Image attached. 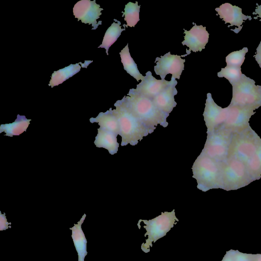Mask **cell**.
Listing matches in <instances>:
<instances>
[{
	"label": "cell",
	"mask_w": 261,
	"mask_h": 261,
	"mask_svg": "<svg viewBox=\"0 0 261 261\" xmlns=\"http://www.w3.org/2000/svg\"><path fill=\"white\" fill-rule=\"evenodd\" d=\"M207 134V139L201 153L218 162H223L227 158L233 134L222 125Z\"/></svg>",
	"instance_id": "obj_8"
},
{
	"label": "cell",
	"mask_w": 261,
	"mask_h": 261,
	"mask_svg": "<svg viewBox=\"0 0 261 261\" xmlns=\"http://www.w3.org/2000/svg\"><path fill=\"white\" fill-rule=\"evenodd\" d=\"M222 261H233L231 250L227 252Z\"/></svg>",
	"instance_id": "obj_31"
},
{
	"label": "cell",
	"mask_w": 261,
	"mask_h": 261,
	"mask_svg": "<svg viewBox=\"0 0 261 261\" xmlns=\"http://www.w3.org/2000/svg\"><path fill=\"white\" fill-rule=\"evenodd\" d=\"M226 118L222 125L233 134L241 132L249 126V121L255 112L252 109L228 106Z\"/></svg>",
	"instance_id": "obj_10"
},
{
	"label": "cell",
	"mask_w": 261,
	"mask_h": 261,
	"mask_svg": "<svg viewBox=\"0 0 261 261\" xmlns=\"http://www.w3.org/2000/svg\"><path fill=\"white\" fill-rule=\"evenodd\" d=\"M261 139L249 126L233 134L227 158L236 159L246 166L256 153Z\"/></svg>",
	"instance_id": "obj_4"
},
{
	"label": "cell",
	"mask_w": 261,
	"mask_h": 261,
	"mask_svg": "<svg viewBox=\"0 0 261 261\" xmlns=\"http://www.w3.org/2000/svg\"><path fill=\"white\" fill-rule=\"evenodd\" d=\"M11 223L7 221L5 213L2 214L0 212V230H6L10 228L11 226H9V225H11Z\"/></svg>",
	"instance_id": "obj_29"
},
{
	"label": "cell",
	"mask_w": 261,
	"mask_h": 261,
	"mask_svg": "<svg viewBox=\"0 0 261 261\" xmlns=\"http://www.w3.org/2000/svg\"><path fill=\"white\" fill-rule=\"evenodd\" d=\"M114 106L116 109L113 111L118 121L122 146L128 144L136 145L144 137L153 132L130 112L122 100H117Z\"/></svg>",
	"instance_id": "obj_2"
},
{
	"label": "cell",
	"mask_w": 261,
	"mask_h": 261,
	"mask_svg": "<svg viewBox=\"0 0 261 261\" xmlns=\"http://www.w3.org/2000/svg\"><path fill=\"white\" fill-rule=\"evenodd\" d=\"M31 120L27 119L25 116L18 114L14 122L1 125L0 133L5 132V136L11 137L18 136L27 130Z\"/></svg>",
	"instance_id": "obj_20"
},
{
	"label": "cell",
	"mask_w": 261,
	"mask_h": 261,
	"mask_svg": "<svg viewBox=\"0 0 261 261\" xmlns=\"http://www.w3.org/2000/svg\"><path fill=\"white\" fill-rule=\"evenodd\" d=\"M171 82V81L157 80L152 75L151 72L148 71L142 82L137 85L135 89L141 94L152 99L164 90Z\"/></svg>",
	"instance_id": "obj_15"
},
{
	"label": "cell",
	"mask_w": 261,
	"mask_h": 261,
	"mask_svg": "<svg viewBox=\"0 0 261 261\" xmlns=\"http://www.w3.org/2000/svg\"><path fill=\"white\" fill-rule=\"evenodd\" d=\"M243 73L241 67L226 66L222 68L217 75L219 77H224L228 80L231 85L237 82L242 77Z\"/></svg>",
	"instance_id": "obj_26"
},
{
	"label": "cell",
	"mask_w": 261,
	"mask_h": 261,
	"mask_svg": "<svg viewBox=\"0 0 261 261\" xmlns=\"http://www.w3.org/2000/svg\"><path fill=\"white\" fill-rule=\"evenodd\" d=\"M116 22H113L111 25L107 29L102 43L98 48H104L107 55H108V50L110 47L117 40L122 31L125 30V28L121 29V22L116 19Z\"/></svg>",
	"instance_id": "obj_23"
},
{
	"label": "cell",
	"mask_w": 261,
	"mask_h": 261,
	"mask_svg": "<svg viewBox=\"0 0 261 261\" xmlns=\"http://www.w3.org/2000/svg\"><path fill=\"white\" fill-rule=\"evenodd\" d=\"M193 177L196 179L197 188L203 192L221 189V163L201 153L192 166Z\"/></svg>",
	"instance_id": "obj_3"
},
{
	"label": "cell",
	"mask_w": 261,
	"mask_h": 261,
	"mask_svg": "<svg viewBox=\"0 0 261 261\" xmlns=\"http://www.w3.org/2000/svg\"><path fill=\"white\" fill-rule=\"evenodd\" d=\"M215 10L220 18L225 21V23H230V25L228 27L235 25L238 27L236 33H238L241 31L244 20L252 19L250 16L245 15L242 13L241 8L237 6H233L230 3L223 4L219 7L216 8Z\"/></svg>",
	"instance_id": "obj_14"
},
{
	"label": "cell",
	"mask_w": 261,
	"mask_h": 261,
	"mask_svg": "<svg viewBox=\"0 0 261 261\" xmlns=\"http://www.w3.org/2000/svg\"><path fill=\"white\" fill-rule=\"evenodd\" d=\"M97 131L94 142L96 146L107 149L111 154L116 153L119 145L117 142V135L100 127L98 128Z\"/></svg>",
	"instance_id": "obj_18"
},
{
	"label": "cell",
	"mask_w": 261,
	"mask_h": 261,
	"mask_svg": "<svg viewBox=\"0 0 261 261\" xmlns=\"http://www.w3.org/2000/svg\"><path fill=\"white\" fill-rule=\"evenodd\" d=\"M171 81L170 84L152 99L154 105L160 110L168 114L177 104L174 100V96L177 93L175 88L177 82L172 76Z\"/></svg>",
	"instance_id": "obj_16"
},
{
	"label": "cell",
	"mask_w": 261,
	"mask_h": 261,
	"mask_svg": "<svg viewBox=\"0 0 261 261\" xmlns=\"http://www.w3.org/2000/svg\"><path fill=\"white\" fill-rule=\"evenodd\" d=\"M86 217V215L84 214L77 223L74 224L73 227L70 228L72 231L71 237L78 255V261H84L85 257L88 254L87 241L82 228V225Z\"/></svg>",
	"instance_id": "obj_17"
},
{
	"label": "cell",
	"mask_w": 261,
	"mask_h": 261,
	"mask_svg": "<svg viewBox=\"0 0 261 261\" xmlns=\"http://www.w3.org/2000/svg\"><path fill=\"white\" fill-rule=\"evenodd\" d=\"M232 97L229 106L254 110L261 106V86L243 74L241 78L232 85Z\"/></svg>",
	"instance_id": "obj_5"
},
{
	"label": "cell",
	"mask_w": 261,
	"mask_h": 261,
	"mask_svg": "<svg viewBox=\"0 0 261 261\" xmlns=\"http://www.w3.org/2000/svg\"><path fill=\"white\" fill-rule=\"evenodd\" d=\"M185 59L180 56L171 55L170 52L156 57L154 62V70L157 75H159L162 80H164L167 74H171L175 79H179L182 71L184 69Z\"/></svg>",
	"instance_id": "obj_9"
},
{
	"label": "cell",
	"mask_w": 261,
	"mask_h": 261,
	"mask_svg": "<svg viewBox=\"0 0 261 261\" xmlns=\"http://www.w3.org/2000/svg\"><path fill=\"white\" fill-rule=\"evenodd\" d=\"M233 261H252L254 254L240 252L238 250H231Z\"/></svg>",
	"instance_id": "obj_28"
},
{
	"label": "cell",
	"mask_w": 261,
	"mask_h": 261,
	"mask_svg": "<svg viewBox=\"0 0 261 261\" xmlns=\"http://www.w3.org/2000/svg\"><path fill=\"white\" fill-rule=\"evenodd\" d=\"M89 120L91 123H98L100 127L103 129L113 132L117 135H119L118 121L112 108L106 112L99 113L96 117H92Z\"/></svg>",
	"instance_id": "obj_19"
},
{
	"label": "cell",
	"mask_w": 261,
	"mask_h": 261,
	"mask_svg": "<svg viewBox=\"0 0 261 261\" xmlns=\"http://www.w3.org/2000/svg\"><path fill=\"white\" fill-rule=\"evenodd\" d=\"M227 108H222L214 101L210 93L207 94L205 107L203 114L207 133L212 132L221 126L225 122Z\"/></svg>",
	"instance_id": "obj_12"
},
{
	"label": "cell",
	"mask_w": 261,
	"mask_h": 261,
	"mask_svg": "<svg viewBox=\"0 0 261 261\" xmlns=\"http://www.w3.org/2000/svg\"><path fill=\"white\" fill-rule=\"evenodd\" d=\"M253 14L257 15V17L255 19L257 18V17L260 18V21H261V5H257V7L255 10V12L253 13Z\"/></svg>",
	"instance_id": "obj_32"
},
{
	"label": "cell",
	"mask_w": 261,
	"mask_h": 261,
	"mask_svg": "<svg viewBox=\"0 0 261 261\" xmlns=\"http://www.w3.org/2000/svg\"><path fill=\"white\" fill-rule=\"evenodd\" d=\"M178 221L174 210L170 212H162L160 215L151 220H139L138 223L143 222L145 224L143 227L146 232L144 236H148L145 243L141 246V250L145 253L149 252L150 247H152V243L166 236Z\"/></svg>",
	"instance_id": "obj_6"
},
{
	"label": "cell",
	"mask_w": 261,
	"mask_h": 261,
	"mask_svg": "<svg viewBox=\"0 0 261 261\" xmlns=\"http://www.w3.org/2000/svg\"><path fill=\"white\" fill-rule=\"evenodd\" d=\"M102 8L96 3L95 0H81L77 2L73 8V13L77 21L81 20L85 24H92V29L95 30L99 25L101 24V21L97 22V20L101 15V11Z\"/></svg>",
	"instance_id": "obj_11"
},
{
	"label": "cell",
	"mask_w": 261,
	"mask_h": 261,
	"mask_svg": "<svg viewBox=\"0 0 261 261\" xmlns=\"http://www.w3.org/2000/svg\"><path fill=\"white\" fill-rule=\"evenodd\" d=\"M255 60L261 68V41L256 48V54L254 56Z\"/></svg>",
	"instance_id": "obj_30"
},
{
	"label": "cell",
	"mask_w": 261,
	"mask_h": 261,
	"mask_svg": "<svg viewBox=\"0 0 261 261\" xmlns=\"http://www.w3.org/2000/svg\"><path fill=\"white\" fill-rule=\"evenodd\" d=\"M246 167L253 180L261 177V142L256 153Z\"/></svg>",
	"instance_id": "obj_25"
},
{
	"label": "cell",
	"mask_w": 261,
	"mask_h": 261,
	"mask_svg": "<svg viewBox=\"0 0 261 261\" xmlns=\"http://www.w3.org/2000/svg\"><path fill=\"white\" fill-rule=\"evenodd\" d=\"M140 6L138 5V2L135 3L129 2L124 8V12L122 16L124 15V20L127 24L125 26L134 27L139 21V12Z\"/></svg>",
	"instance_id": "obj_24"
},
{
	"label": "cell",
	"mask_w": 261,
	"mask_h": 261,
	"mask_svg": "<svg viewBox=\"0 0 261 261\" xmlns=\"http://www.w3.org/2000/svg\"><path fill=\"white\" fill-rule=\"evenodd\" d=\"M254 181L245 164L232 158L221 162V189L235 190Z\"/></svg>",
	"instance_id": "obj_7"
},
{
	"label": "cell",
	"mask_w": 261,
	"mask_h": 261,
	"mask_svg": "<svg viewBox=\"0 0 261 261\" xmlns=\"http://www.w3.org/2000/svg\"><path fill=\"white\" fill-rule=\"evenodd\" d=\"M128 45L127 43L119 53L124 69L138 82L140 80L142 81L144 76L140 73L137 64L131 57Z\"/></svg>",
	"instance_id": "obj_22"
},
{
	"label": "cell",
	"mask_w": 261,
	"mask_h": 261,
	"mask_svg": "<svg viewBox=\"0 0 261 261\" xmlns=\"http://www.w3.org/2000/svg\"><path fill=\"white\" fill-rule=\"evenodd\" d=\"M247 52L248 48L243 47L241 50L234 51L228 54L225 59L226 66L241 67Z\"/></svg>",
	"instance_id": "obj_27"
},
{
	"label": "cell",
	"mask_w": 261,
	"mask_h": 261,
	"mask_svg": "<svg viewBox=\"0 0 261 261\" xmlns=\"http://www.w3.org/2000/svg\"><path fill=\"white\" fill-rule=\"evenodd\" d=\"M184 30V33L185 34V39L181 43L183 45L187 46L189 49L186 50L187 54L183 55V57L190 54L191 50L197 52L204 49L209 38V33L206 30V27L194 23V25L190 31L185 29Z\"/></svg>",
	"instance_id": "obj_13"
},
{
	"label": "cell",
	"mask_w": 261,
	"mask_h": 261,
	"mask_svg": "<svg viewBox=\"0 0 261 261\" xmlns=\"http://www.w3.org/2000/svg\"><path fill=\"white\" fill-rule=\"evenodd\" d=\"M81 68L80 63L70 64L62 69L55 71L51 75L48 86L53 88L72 77L79 72Z\"/></svg>",
	"instance_id": "obj_21"
},
{
	"label": "cell",
	"mask_w": 261,
	"mask_h": 261,
	"mask_svg": "<svg viewBox=\"0 0 261 261\" xmlns=\"http://www.w3.org/2000/svg\"><path fill=\"white\" fill-rule=\"evenodd\" d=\"M121 100L136 117L152 130L158 124L164 127L168 126L166 119L169 114L160 110L151 99L141 94L135 89H130L127 96Z\"/></svg>",
	"instance_id": "obj_1"
},
{
	"label": "cell",
	"mask_w": 261,
	"mask_h": 261,
	"mask_svg": "<svg viewBox=\"0 0 261 261\" xmlns=\"http://www.w3.org/2000/svg\"><path fill=\"white\" fill-rule=\"evenodd\" d=\"M252 261H261V254H254Z\"/></svg>",
	"instance_id": "obj_33"
}]
</instances>
